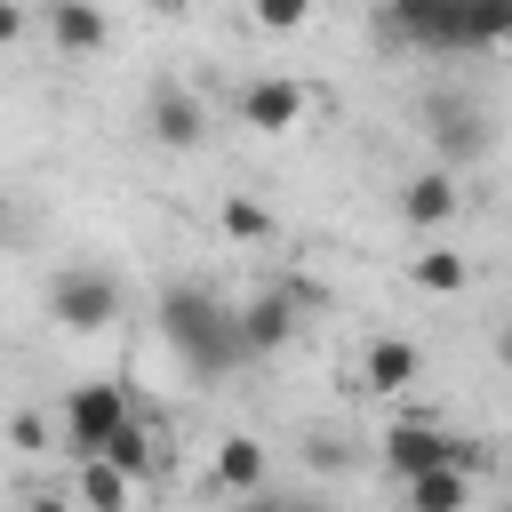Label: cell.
Segmentation results:
<instances>
[{"label": "cell", "instance_id": "obj_10", "mask_svg": "<svg viewBox=\"0 0 512 512\" xmlns=\"http://www.w3.org/2000/svg\"><path fill=\"white\" fill-rule=\"evenodd\" d=\"M128 496H136V480L112 456H80V480H72V504L80 512H128Z\"/></svg>", "mask_w": 512, "mask_h": 512}, {"label": "cell", "instance_id": "obj_7", "mask_svg": "<svg viewBox=\"0 0 512 512\" xmlns=\"http://www.w3.org/2000/svg\"><path fill=\"white\" fill-rule=\"evenodd\" d=\"M240 120H248L256 136H288V128L304 120V88H296V80H248V88H240Z\"/></svg>", "mask_w": 512, "mask_h": 512}, {"label": "cell", "instance_id": "obj_14", "mask_svg": "<svg viewBox=\"0 0 512 512\" xmlns=\"http://www.w3.org/2000/svg\"><path fill=\"white\" fill-rule=\"evenodd\" d=\"M264 448L248 440V432H232V440H216V488L224 496H248V488H264Z\"/></svg>", "mask_w": 512, "mask_h": 512}, {"label": "cell", "instance_id": "obj_17", "mask_svg": "<svg viewBox=\"0 0 512 512\" xmlns=\"http://www.w3.org/2000/svg\"><path fill=\"white\" fill-rule=\"evenodd\" d=\"M512 40V0H464V48H504Z\"/></svg>", "mask_w": 512, "mask_h": 512}, {"label": "cell", "instance_id": "obj_26", "mask_svg": "<svg viewBox=\"0 0 512 512\" xmlns=\"http://www.w3.org/2000/svg\"><path fill=\"white\" fill-rule=\"evenodd\" d=\"M288 512H320V504H304V496H296V504H288Z\"/></svg>", "mask_w": 512, "mask_h": 512}, {"label": "cell", "instance_id": "obj_18", "mask_svg": "<svg viewBox=\"0 0 512 512\" xmlns=\"http://www.w3.org/2000/svg\"><path fill=\"white\" fill-rule=\"evenodd\" d=\"M216 224H224V240H240V248H256V240H272V216L248 200V192H232L224 208H216Z\"/></svg>", "mask_w": 512, "mask_h": 512}, {"label": "cell", "instance_id": "obj_9", "mask_svg": "<svg viewBox=\"0 0 512 512\" xmlns=\"http://www.w3.org/2000/svg\"><path fill=\"white\" fill-rule=\"evenodd\" d=\"M400 216H408L416 232H440V224L456 216V168H424V176H408V184H400Z\"/></svg>", "mask_w": 512, "mask_h": 512}, {"label": "cell", "instance_id": "obj_12", "mask_svg": "<svg viewBox=\"0 0 512 512\" xmlns=\"http://www.w3.org/2000/svg\"><path fill=\"white\" fill-rule=\"evenodd\" d=\"M48 32H56V48H64V56H96V48L112 40L96 0H56V8H48Z\"/></svg>", "mask_w": 512, "mask_h": 512}, {"label": "cell", "instance_id": "obj_6", "mask_svg": "<svg viewBox=\"0 0 512 512\" xmlns=\"http://www.w3.org/2000/svg\"><path fill=\"white\" fill-rule=\"evenodd\" d=\"M144 128H152V144H160V152H192V144L208 136V112H200V96H192V88H152Z\"/></svg>", "mask_w": 512, "mask_h": 512}, {"label": "cell", "instance_id": "obj_16", "mask_svg": "<svg viewBox=\"0 0 512 512\" xmlns=\"http://www.w3.org/2000/svg\"><path fill=\"white\" fill-rule=\"evenodd\" d=\"M104 456H112V464H120V472H128V480H144V472H152V464H160V432H152V424H144V416H128V424H120V432H112V440H104Z\"/></svg>", "mask_w": 512, "mask_h": 512}, {"label": "cell", "instance_id": "obj_23", "mask_svg": "<svg viewBox=\"0 0 512 512\" xmlns=\"http://www.w3.org/2000/svg\"><path fill=\"white\" fill-rule=\"evenodd\" d=\"M16 32H24V8H16V0H0V48H8Z\"/></svg>", "mask_w": 512, "mask_h": 512}, {"label": "cell", "instance_id": "obj_13", "mask_svg": "<svg viewBox=\"0 0 512 512\" xmlns=\"http://www.w3.org/2000/svg\"><path fill=\"white\" fill-rule=\"evenodd\" d=\"M432 144H440V160L456 168V160L488 152V128H480V112H472V104H432Z\"/></svg>", "mask_w": 512, "mask_h": 512}, {"label": "cell", "instance_id": "obj_19", "mask_svg": "<svg viewBox=\"0 0 512 512\" xmlns=\"http://www.w3.org/2000/svg\"><path fill=\"white\" fill-rule=\"evenodd\" d=\"M408 280L432 288V296H456V288H464V256H456V248H424V256L408 264Z\"/></svg>", "mask_w": 512, "mask_h": 512}, {"label": "cell", "instance_id": "obj_15", "mask_svg": "<svg viewBox=\"0 0 512 512\" xmlns=\"http://www.w3.org/2000/svg\"><path fill=\"white\" fill-rule=\"evenodd\" d=\"M416 368H424L416 344H400V336H376V344H368V384H376V392H408Z\"/></svg>", "mask_w": 512, "mask_h": 512}, {"label": "cell", "instance_id": "obj_20", "mask_svg": "<svg viewBox=\"0 0 512 512\" xmlns=\"http://www.w3.org/2000/svg\"><path fill=\"white\" fill-rule=\"evenodd\" d=\"M312 8H320V0H248V16H256L264 32H296Z\"/></svg>", "mask_w": 512, "mask_h": 512}, {"label": "cell", "instance_id": "obj_24", "mask_svg": "<svg viewBox=\"0 0 512 512\" xmlns=\"http://www.w3.org/2000/svg\"><path fill=\"white\" fill-rule=\"evenodd\" d=\"M24 512H80V504H72V496H32Z\"/></svg>", "mask_w": 512, "mask_h": 512}, {"label": "cell", "instance_id": "obj_2", "mask_svg": "<svg viewBox=\"0 0 512 512\" xmlns=\"http://www.w3.org/2000/svg\"><path fill=\"white\" fill-rule=\"evenodd\" d=\"M48 312H56L72 336H96V328L120 320V280L96 272V264H72V272H56V288H48Z\"/></svg>", "mask_w": 512, "mask_h": 512}, {"label": "cell", "instance_id": "obj_11", "mask_svg": "<svg viewBox=\"0 0 512 512\" xmlns=\"http://www.w3.org/2000/svg\"><path fill=\"white\" fill-rule=\"evenodd\" d=\"M400 496H408V512H464L472 504V472L464 464H432V472L400 480Z\"/></svg>", "mask_w": 512, "mask_h": 512}, {"label": "cell", "instance_id": "obj_8", "mask_svg": "<svg viewBox=\"0 0 512 512\" xmlns=\"http://www.w3.org/2000/svg\"><path fill=\"white\" fill-rule=\"evenodd\" d=\"M240 336H248V360H256V352H280V344L296 336V296H288V288L248 296V304H240Z\"/></svg>", "mask_w": 512, "mask_h": 512}, {"label": "cell", "instance_id": "obj_1", "mask_svg": "<svg viewBox=\"0 0 512 512\" xmlns=\"http://www.w3.org/2000/svg\"><path fill=\"white\" fill-rule=\"evenodd\" d=\"M160 336L168 352L192 368V384H216L248 360V336H240V312H224L208 288H168L160 296Z\"/></svg>", "mask_w": 512, "mask_h": 512}, {"label": "cell", "instance_id": "obj_25", "mask_svg": "<svg viewBox=\"0 0 512 512\" xmlns=\"http://www.w3.org/2000/svg\"><path fill=\"white\" fill-rule=\"evenodd\" d=\"M144 8H152V16H184V0H144Z\"/></svg>", "mask_w": 512, "mask_h": 512}, {"label": "cell", "instance_id": "obj_4", "mask_svg": "<svg viewBox=\"0 0 512 512\" xmlns=\"http://www.w3.org/2000/svg\"><path fill=\"white\" fill-rule=\"evenodd\" d=\"M432 464H472V448H464L448 424H424V416L384 424V472H392V480H416V472H432Z\"/></svg>", "mask_w": 512, "mask_h": 512}, {"label": "cell", "instance_id": "obj_3", "mask_svg": "<svg viewBox=\"0 0 512 512\" xmlns=\"http://www.w3.org/2000/svg\"><path fill=\"white\" fill-rule=\"evenodd\" d=\"M128 416H136L128 384H104V376H96V384H80V392L64 400V448H72V456H104V440H112Z\"/></svg>", "mask_w": 512, "mask_h": 512}, {"label": "cell", "instance_id": "obj_27", "mask_svg": "<svg viewBox=\"0 0 512 512\" xmlns=\"http://www.w3.org/2000/svg\"><path fill=\"white\" fill-rule=\"evenodd\" d=\"M504 368H512V336H504Z\"/></svg>", "mask_w": 512, "mask_h": 512}, {"label": "cell", "instance_id": "obj_5", "mask_svg": "<svg viewBox=\"0 0 512 512\" xmlns=\"http://www.w3.org/2000/svg\"><path fill=\"white\" fill-rule=\"evenodd\" d=\"M384 24L408 48H464V0H384Z\"/></svg>", "mask_w": 512, "mask_h": 512}, {"label": "cell", "instance_id": "obj_22", "mask_svg": "<svg viewBox=\"0 0 512 512\" xmlns=\"http://www.w3.org/2000/svg\"><path fill=\"white\" fill-rule=\"evenodd\" d=\"M296 496H272V488H248V496H232V512H288Z\"/></svg>", "mask_w": 512, "mask_h": 512}, {"label": "cell", "instance_id": "obj_21", "mask_svg": "<svg viewBox=\"0 0 512 512\" xmlns=\"http://www.w3.org/2000/svg\"><path fill=\"white\" fill-rule=\"evenodd\" d=\"M8 440H16V448H48V416H16Z\"/></svg>", "mask_w": 512, "mask_h": 512}]
</instances>
